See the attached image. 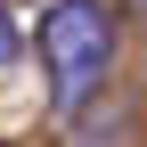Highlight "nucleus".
<instances>
[{"mask_svg":"<svg viewBox=\"0 0 147 147\" xmlns=\"http://www.w3.org/2000/svg\"><path fill=\"white\" fill-rule=\"evenodd\" d=\"M41 65L57 82V106H82L115 65V8L106 0H49L41 16Z\"/></svg>","mask_w":147,"mask_h":147,"instance_id":"nucleus-1","label":"nucleus"},{"mask_svg":"<svg viewBox=\"0 0 147 147\" xmlns=\"http://www.w3.org/2000/svg\"><path fill=\"white\" fill-rule=\"evenodd\" d=\"M16 57V25H8V8H0V65Z\"/></svg>","mask_w":147,"mask_h":147,"instance_id":"nucleus-2","label":"nucleus"}]
</instances>
